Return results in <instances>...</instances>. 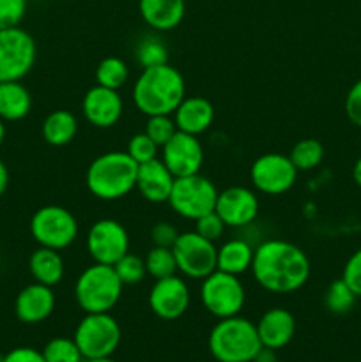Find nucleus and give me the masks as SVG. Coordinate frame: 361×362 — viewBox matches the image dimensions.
I'll return each instance as SVG.
<instances>
[{
  "mask_svg": "<svg viewBox=\"0 0 361 362\" xmlns=\"http://www.w3.org/2000/svg\"><path fill=\"white\" fill-rule=\"evenodd\" d=\"M308 255L296 244L269 239L255 247L251 274L255 281L271 293H294L310 279Z\"/></svg>",
  "mask_w": 361,
  "mask_h": 362,
  "instance_id": "obj_1",
  "label": "nucleus"
},
{
  "mask_svg": "<svg viewBox=\"0 0 361 362\" xmlns=\"http://www.w3.org/2000/svg\"><path fill=\"white\" fill-rule=\"evenodd\" d=\"M186 98L184 76L170 66L145 67L133 85V103L144 115H172Z\"/></svg>",
  "mask_w": 361,
  "mask_h": 362,
  "instance_id": "obj_2",
  "label": "nucleus"
},
{
  "mask_svg": "<svg viewBox=\"0 0 361 362\" xmlns=\"http://www.w3.org/2000/svg\"><path fill=\"white\" fill-rule=\"evenodd\" d=\"M138 163L127 152H103L92 159L85 173V186L98 200L115 202L137 189Z\"/></svg>",
  "mask_w": 361,
  "mask_h": 362,
  "instance_id": "obj_3",
  "label": "nucleus"
},
{
  "mask_svg": "<svg viewBox=\"0 0 361 362\" xmlns=\"http://www.w3.org/2000/svg\"><path fill=\"white\" fill-rule=\"evenodd\" d=\"M262 349L257 325L248 318H222L209 334V350L218 362H253Z\"/></svg>",
  "mask_w": 361,
  "mask_h": 362,
  "instance_id": "obj_4",
  "label": "nucleus"
},
{
  "mask_svg": "<svg viewBox=\"0 0 361 362\" xmlns=\"http://www.w3.org/2000/svg\"><path fill=\"white\" fill-rule=\"evenodd\" d=\"M122 288L113 265L94 262L76 278L74 299L85 313H110L120 300Z\"/></svg>",
  "mask_w": 361,
  "mask_h": 362,
  "instance_id": "obj_5",
  "label": "nucleus"
},
{
  "mask_svg": "<svg viewBox=\"0 0 361 362\" xmlns=\"http://www.w3.org/2000/svg\"><path fill=\"white\" fill-rule=\"evenodd\" d=\"M78 221L62 205H45L30 219V235L39 246L62 251L78 239Z\"/></svg>",
  "mask_w": 361,
  "mask_h": 362,
  "instance_id": "obj_6",
  "label": "nucleus"
},
{
  "mask_svg": "<svg viewBox=\"0 0 361 362\" xmlns=\"http://www.w3.org/2000/svg\"><path fill=\"white\" fill-rule=\"evenodd\" d=\"M73 339L84 359L112 357L120 343V325L110 313H85Z\"/></svg>",
  "mask_w": 361,
  "mask_h": 362,
  "instance_id": "obj_7",
  "label": "nucleus"
},
{
  "mask_svg": "<svg viewBox=\"0 0 361 362\" xmlns=\"http://www.w3.org/2000/svg\"><path fill=\"white\" fill-rule=\"evenodd\" d=\"M200 303L205 311L218 320L239 315L246 303V292L239 276L227 274L216 269L202 279Z\"/></svg>",
  "mask_w": 361,
  "mask_h": 362,
  "instance_id": "obj_8",
  "label": "nucleus"
},
{
  "mask_svg": "<svg viewBox=\"0 0 361 362\" xmlns=\"http://www.w3.org/2000/svg\"><path fill=\"white\" fill-rule=\"evenodd\" d=\"M218 193L219 191L216 189L212 180L200 173L179 177L173 182L168 205L177 216L195 221L200 216L214 211Z\"/></svg>",
  "mask_w": 361,
  "mask_h": 362,
  "instance_id": "obj_9",
  "label": "nucleus"
},
{
  "mask_svg": "<svg viewBox=\"0 0 361 362\" xmlns=\"http://www.w3.org/2000/svg\"><path fill=\"white\" fill-rule=\"evenodd\" d=\"M38 57L34 37L20 25L0 30V81H20L32 71Z\"/></svg>",
  "mask_w": 361,
  "mask_h": 362,
  "instance_id": "obj_10",
  "label": "nucleus"
},
{
  "mask_svg": "<svg viewBox=\"0 0 361 362\" xmlns=\"http://www.w3.org/2000/svg\"><path fill=\"white\" fill-rule=\"evenodd\" d=\"M177 262V271L191 279H204L216 271L214 243L204 239L197 232L179 233V239L172 247Z\"/></svg>",
  "mask_w": 361,
  "mask_h": 362,
  "instance_id": "obj_11",
  "label": "nucleus"
},
{
  "mask_svg": "<svg viewBox=\"0 0 361 362\" xmlns=\"http://www.w3.org/2000/svg\"><path fill=\"white\" fill-rule=\"evenodd\" d=\"M297 170L289 156L280 152H265L258 156L250 168L251 184L264 194H283L294 187L297 180Z\"/></svg>",
  "mask_w": 361,
  "mask_h": 362,
  "instance_id": "obj_12",
  "label": "nucleus"
},
{
  "mask_svg": "<svg viewBox=\"0 0 361 362\" xmlns=\"http://www.w3.org/2000/svg\"><path fill=\"white\" fill-rule=\"evenodd\" d=\"M87 251L96 264L115 265L130 253V235L117 219H99L87 232Z\"/></svg>",
  "mask_w": 361,
  "mask_h": 362,
  "instance_id": "obj_13",
  "label": "nucleus"
},
{
  "mask_svg": "<svg viewBox=\"0 0 361 362\" xmlns=\"http://www.w3.org/2000/svg\"><path fill=\"white\" fill-rule=\"evenodd\" d=\"M159 159L165 163L176 179L195 175L200 173L204 165V147L197 136L177 131L161 147Z\"/></svg>",
  "mask_w": 361,
  "mask_h": 362,
  "instance_id": "obj_14",
  "label": "nucleus"
},
{
  "mask_svg": "<svg viewBox=\"0 0 361 362\" xmlns=\"http://www.w3.org/2000/svg\"><path fill=\"white\" fill-rule=\"evenodd\" d=\"M190 288L180 276L156 279L149 292V308L158 318L166 322L177 320L190 308Z\"/></svg>",
  "mask_w": 361,
  "mask_h": 362,
  "instance_id": "obj_15",
  "label": "nucleus"
},
{
  "mask_svg": "<svg viewBox=\"0 0 361 362\" xmlns=\"http://www.w3.org/2000/svg\"><path fill=\"white\" fill-rule=\"evenodd\" d=\"M258 209L260 204L253 191L244 186H232L219 191L214 211L223 219L225 226L243 228L255 221Z\"/></svg>",
  "mask_w": 361,
  "mask_h": 362,
  "instance_id": "obj_16",
  "label": "nucleus"
},
{
  "mask_svg": "<svg viewBox=\"0 0 361 362\" xmlns=\"http://www.w3.org/2000/svg\"><path fill=\"white\" fill-rule=\"evenodd\" d=\"M81 112L91 126L108 129V127L115 126L122 117L124 103L119 90L96 83L94 87L85 92L84 99H81Z\"/></svg>",
  "mask_w": 361,
  "mask_h": 362,
  "instance_id": "obj_17",
  "label": "nucleus"
},
{
  "mask_svg": "<svg viewBox=\"0 0 361 362\" xmlns=\"http://www.w3.org/2000/svg\"><path fill=\"white\" fill-rule=\"evenodd\" d=\"M55 310V293L52 286L30 283L20 290L14 300V313L21 324L34 325L48 320Z\"/></svg>",
  "mask_w": 361,
  "mask_h": 362,
  "instance_id": "obj_18",
  "label": "nucleus"
},
{
  "mask_svg": "<svg viewBox=\"0 0 361 362\" xmlns=\"http://www.w3.org/2000/svg\"><path fill=\"white\" fill-rule=\"evenodd\" d=\"M176 177L159 158L138 165L137 189L151 204H165L172 193Z\"/></svg>",
  "mask_w": 361,
  "mask_h": 362,
  "instance_id": "obj_19",
  "label": "nucleus"
},
{
  "mask_svg": "<svg viewBox=\"0 0 361 362\" xmlns=\"http://www.w3.org/2000/svg\"><path fill=\"white\" fill-rule=\"evenodd\" d=\"M255 325H257L262 346L271 350L287 346L296 334V318L289 310H283V308L268 310Z\"/></svg>",
  "mask_w": 361,
  "mask_h": 362,
  "instance_id": "obj_20",
  "label": "nucleus"
},
{
  "mask_svg": "<svg viewBox=\"0 0 361 362\" xmlns=\"http://www.w3.org/2000/svg\"><path fill=\"white\" fill-rule=\"evenodd\" d=\"M172 117L176 120L177 131L198 136L212 126L214 106L202 95H191V98H184L180 101Z\"/></svg>",
  "mask_w": 361,
  "mask_h": 362,
  "instance_id": "obj_21",
  "label": "nucleus"
},
{
  "mask_svg": "<svg viewBox=\"0 0 361 362\" xmlns=\"http://www.w3.org/2000/svg\"><path fill=\"white\" fill-rule=\"evenodd\" d=\"M138 9L152 30L166 32L180 25L186 14V0H138Z\"/></svg>",
  "mask_w": 361,
  "mask_h": 362,
  "instance_id": "obj_22",
  "label": "nucleus"
},
{
  "mask_svg": "<svg viewBox=\"0 0 361 362\" xmlns=\"http://www.w3.org/2000/svg\"><path fill=\"white\" fill-rule=\"evenodd\" d=\"M28 271L35 283L55 286L64 279L66 265H64V258L60 257V251L39 246L28 258Z\"/></svg>",
  "mask_w": 361,
  "mask_h": 362,
  "instance_id": "obj_23",
  "label": "nucleus"
},
{
  "mask_svg": "<svg viewBox=\"0 0 361 362\" xmlns=\"http://www.w3.org/2000/svg\"><path fill=\"white\" fill-rule=\"evenodd\" d=\"M255 247L244 239H230L216 251V269L227 274L241 276L251 269Z\"/></svg>",
  "mask_w": 361,
  "mask_h": 362,
  "instance_id": "obj_24",
  "label": "nucleus"
},
{
  "mask_svg": "<svg viewBox=\"0 0 361 362\" xmlns=\"http://www.w3.org/2000/svg\"><path fill=\"white\" fill-rule=\"evenodd\" d=\"M32 110V95L21 81H0V119L16 122Z\"/></svg>",
  "mask_w": 361,
  "mask_h": 362,
  "instance_id": "obj_25",
  "label": "nucleus"
},
{
  "mask_svg": "<svg viewBox=\"0 0 361 362\" xmlns=\"http://www.w3.org/2000/svg\"><path fill=\"white\" fill-rule=\"evenodd\" d=\"M42 138L52 147H64L71 144L78 133V120L74 113L67 110H55L48 113L46 119L42 120L41 127Z\"/></svg>",
  "mask_w": 361,
  "mask_h": 362,
  "instance_id": "obj_26",
  "label": "nucleus"
},
{
  "mask_svg": "<svg viewBox=\"0 0 361 362\" xmlns=\"http://www.w3.org/2000/svg\"><path fill=\"white\" fill-rule=\"evenodd\" d=\"M289 158L297 172H310L315 170L324 159V145L315 138H303L290 148Z\"/></svg>",
  "mask_w": 361,
  "mask_h": 362,
  "instance_id": "obj_27",
  "label": "nucleus"
},
{
  "mask_svg": "<svg viewBox=\"0 0 361 362\" xmlns=\"http://www.w3.org/2000/svg\"><path fill=\"white\" fill-rule=\"evenodd\" d=\"M130 78L127 64L119 57H105L96 67V81L106 88L119 90Z\"/></svg>",
  "mask_w": 361,
  "mask_h": 362,
  "instance_id": "obj_28",
  "label": "nucleus"
},
{
  "mask_svg": "<svg viewBox=\"0 0 361 362\" xmlns=\"http://www.w3.org/2000/svg\"><path fill=\"white\" fill-rule=\"evenodd\" d=\"M356 293L349 288L342 278L335 279L331 285L328 286L324 293V306L329 313L333 315H345L356 304Z\"/></svg>",
  "mask_w": 361,
  "mask_h": 362,
  "instance_id": "obj_29",
  "label": "nucleus"
},
{
  "mask_svg": "<svg viewBox=\"0 0 361 362\" xmlns=\"http://www.w3.org/2000/svg\"><path fill=\"white\" fill-rule=\"evenodd\" d=\"M145 260V267H147V274L152 276L154 279L168 278V276L177 274V262L173 257L172 247H159L152 246L149 250Z\"/></svg>",
  "mask_w": 361,
  "mask_h": 362,
  "instance_id": "obj_30",
  "label": "nucleus"
},
{
  "mask_svg": "<svg viewBox=\"0 0 361 362\" xmlns=\"http://www.w3.org/2000/svg\"><path fill=\"white\" fill-rule=\"evenodd\" d=\"M137 60L142 67H154L168 62V48L156 35H147L137 46Z\"/></svg>",
  "mask_w": 361,
  "mask_h": 362,
  "instance_id": "obj_31",
  "label": "nucleus"
},
{
  "mask_svg": "<svg viewBox=\"0 0 361 362\" xmlns=\"http://www.w3.org/2000/svg\"><path fill=\"white\" fill-rule=\"evenodd\" d=\"M42 357L46 362H81L84 359L74 339L64 336L50 339L42 349Z\"/></svg>",
  "mask_w": 361,
  "mask_h": 362,
  "instance_id": "obj_32",
  "label": "nucleus"
},
{
  "mask_svg": "<svg viewBox=\"0 0 361 362\" xmlns=\"http://www.w3.org/2000/svg\"><path fill=\"white\" fill-rule=\"evenodd\" d=\"M115 269L117 276L122 281L124 286H131V285H138L145 279L147 276V267H145V260L144 258L137 257L133 253H127L113 265Z\"/></svg>",
  "mask_w": 361,
  "mask_h": 362,
  "instance_id": "obj_33",
  "label": "nucleus"
},
{
  "mask_svg": "<svg viewBox=\"0 0 361 362\" xmlns=\"http://www.w3.org/2000/svg\"><path fill=\"white\" fill-rule=\"evenodd\" d=\"M144 133L161 148L177 133L176 120L172 115H151L147 117Z\"/></svg>",
  "mask_w": 361,
  "mask_h": 362,
  "instance_id": "obj_34",
  "label": "nucleus"
},
{
  "mask_svg": "<svg viewBox=\"0 0 361 362\" xmlns=\"http://www.w3.org/2000/svg\"><path fill=\"white\" fill-rule=\"evenodd\" d=\"M159 151L161 148L151 140L145 133H137L130 138L127 141L126 152L133 158L134 163L142 165V163L152 161V159L159 158Z\"/></svg>",
  "mask_w": 361,
  "mask_h": 362,
  "instance_id": "obj_35",
  "label": "nucleus"
},
{
  "mask_svg": "<svg viewBox=\"0 0 361 362\" xmlns=\"http://www.w3.org/2000/svg\"><path fill=\"white\" fill-rule=\"evenodd\" d=\"M225 228V223H223V219L216 214V211L207 212V214L195 219V232H197L198 235L204 237V239L211 240V243H216V240L223 235Z\"/></svg>",
  "mask_w": 361,
  "mask_h": 362,
  "instance_id": "obj_36",
  "label": "nucleus"
},
{
  "mask_svg": "<svg viewBox=\"0 0 361 362\" xmlns=\"http://www.w3.org/2000/svg\"><path fill=\"white\" fill-rule=\"evenodd\" d=\"M27 13V0H0V30L16 27Z\"/></svg>",
  "mask_w": 361,
  "mask_h": 362,
  "instance_id": "obj_37",
  "label": "nucleus"
},
{
  "mask_svg": "<svg viewBox=\"0 0 361 362\" xmlns=\"http://www.w3.org/2000/svg\"><path fill=\"white\" fill-rule=\"evenodd\" d=\"M342 279L356 293V297H361V247L357 251H354L349 257V260L345 262Z\"/></svg>",
  "mask_w": 361,
  "mask_h": 362,
  "instance_id": "obj_38",
  "label": "nucleus"
},
{
  "mask_svg": "<svg viewBox=\"0 0 361 362\" xmlns=\"http://www.w3.org/2000/svg\"><path fill=\"white\" fill-rule=\"evenodd\" d=\"M179 239V230L172 223L159 221L151 228V240L152 246L159 247H173V244Z\"/></svg>",
  "mask_w": 361,
  "mask_h": 362,
  "instance_id": "obj_39",
  "label": "nucleus"
},
{
  "mask_svg": "<svg viewBox=\"0 0 361 362\" xmlns=\"http://www.w3.org/2000/svg\"><path fill=\"white\" fill-rule=\"evenodd\" d=\"M345 115L354 126L361 127V80H357L353 87L349 88L343 103Z\"/></svg>",
  "mask_w": 361,
  "mask_h": 362,
  "instance_id": "obj_40",
  "label": "nucleus"
},
{
  "mask_svg": "<svg viewBox=\"0 0 361 362\" xmlns=\"http://www.w3.org/2000/svg\"><path fill=\"white\" fill-rule=\"evenodd\" d=\"M0 362H46L42 357V352L39 350L30 349V346H18L13 349L11 352H7L6 356H2Z\"/></svg>",
  "mask_w": 361,
  "mask_h": 362,
  "instance_id": "obj_41",
  "label": "nucleus"
},
{
  "mask_svg": "<svg viewBox=\"0 0 361 362\" xmlns=\"http://www.w3.org/2000/svg\"><path fill=\"white\" fill-rule=\"evenodd\" d=\"M7 186H9V170H7L6 163L0 159V198L6 194Z\"/></svg>",
  "mask_w": 361,
  "mask_h": 362,
  "instance_id": "obj_42",
  "label": "nucleus"
},
{
  "mask_svg": "<svg viewBox=\"0 0 361 362\" xmlns=\"http://www.w3.org/2000/svg\"><path fill=\"white\" fill-rule=\"evenodd\" d=\"M275 352H276V350H271V349H265V346H262V349L258 350L257 357H255L253 362H276Z\"/></svg>",
  "mask_w": 361,
  "mask_h": 362,
  "instance_id": "obj_43",
  "label": "nucleus"
},
{
  "mask_svg": "<svg viewBox=\"0 0 361 362\" xmlns=\"http://www.w3.org/2000/svg\"><path fill=\"white\" fill-rule=\"evenodd\" d=\"M353 179L357 186L361 187V156L357 158V161L354 163V168H353Z\"/></svg>",
  "mask_w": 361,
  "mask_h": 362,
  "instance_id": "obj_44",
  "label": "nucleus"
},
{
  "mask_svg": "<svg viewBox=\"0 0 361 362\" xmlns=\"http://www.w3.org/2000/svg\"><path fill=\"white\" fill-rule=\"evenodd\" d=\"M4 140H6V124L0 119V145L4 144Z\"/></svg>",
  "mask_w": 361,
  "mask_h": 362,
  "instance_id": "obj_45",
  "label": "nucleus"
},
{
  "mask_svg": "<svg viewBox=\"0 0 361 362\" xmlns=\"http://www.w3.org/2000/svg\"><path fill=\"white\" fill-rule=\"evenodd\" d=\"M84 362H117L112 357H99V359H84Z\"/></svg>",
  "mask_w": 361,
  "mask_h": 362,
  "instance_id": "obj_46",
  "label": "nucleus"
}]
</instances>
